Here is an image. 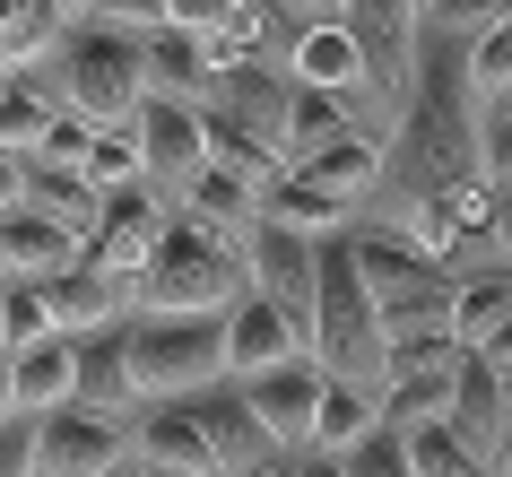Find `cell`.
Wrapping results in <instances>:
<instances>
[{
	"instance_id": "36",
	"label": "cell",
	"mask_w": 512,
	"mask_h": 477,
	"mask_svg": "<svg viewBox=\"0 0 512 477\" xmlns=\"http://www.w3.org/2000/svg\"><path fill=\"white\" fill-rule=\"evenodd\" d=\"M87 148H96V122L61 105V122L44 131V148H35V157H44V165H87Z\"/></svg>"
},
{
	"instance_id": "4",
	"label": "cell",
	"mask_w": 512,
	"mask_h": 477,
	"mask_svg": "<svg viewBox=\"0 0 512 477\" xmlns=\"http://www.w3.org/2000/svg\"><path fill=\"white\" fill-rule=\"evenodd\" d=\"M313 356H322L330 382H365L382 391V373H391V339H382V304L365 295L356 278L348 243L330 235L322 243V295H313Z\"/></svg>"
},
{
	"instance_id": "7",
	"label": "cell",
	"mask_w": 512,
	"mask_h": 477,
	"mask_svg": "<svg viewBox=\"0 0 512 477\" xmlns=\"http://www.w3.org/2000/svg\"><path fill=\"white\" fill-rule=\"evenodd\" d=\"M131 139H139V157H148V183H157L165 200H183V191L209 174V113H200V105L148 96V105L131 113Z\"/></svg>"
},
{
	"instance_id": "10",
	"label": "cell",
	"mask_w": 512,
	"mask_h": 477,
	"mask_svg": "<svg viewBox=\"0 0 512 477\" xmlns=\"http://www.w3.org/2000/svg\"><path fill=\"white\" fill-rule=\"evenodd\" d=\"M131 460V425L96 417V408H53L44 443H35V477H113Z\"/></svg>"
},
{
	"instance_id": "21",
	"label": "cell",
	"mask_w": 512,
	"mask_h": 477,
	"mask_svg": "<svg viewBox=\"0 0 512 477\" xmlns=\"http://www.w3.org/2000/svg\"><path fill=\"white\" fill-rule=\"evenodd\" d=\"M9 399L27 408V417H53V408H70L79 399V347L70 339H35L9 356Z\"/></svg>"
},
{
	"instance_id": "47",
	"label": "cell",
	"mask_w": 512,
	"mask_h": 477,
	"mask_svg": "<svg viewBox=\"0 0 512 477\" xmlns=\"http://www.w3.org/2000/svg\"><path fill=\"white\" fill-rule=\"evenodd\" d=\"M18 417V399H9V347H0V425Z\"/></svg>"
},
{
	"instance_id": "31",
	"label": "cell",
	"mask_w": 512,
	"mask_h": 477,
	"mask_svg": "<svg viewBox=\"0 0 512 477\" xmlns=\"http://www.w3.org/2000/svg\"><path fill=\"white\" fill-rule=\"evenodd\" d=\"M460 70H469V96H478V113H486V105H512V27L478 35V44H460Z\"/></svg>"
},
{
	"instance_id": "35",
	"label": "cell",
	"mask_w": 512,
	"mask_h": 477,
	"mask_svg": "<svg viewBox=\"0 0 512 477\" xmlns=\"http://www.w3.org/2000/svg\"><path fill=\"white\" fill-rule=\"evenodd\" d=\"M9 287V356L18 347H35V339H61V321H53V304H44V287H27V278H0Z\"/></svg>"
},
{
	"instance_id": "28",
	"label": "cell",
	"mask_w": 512,
	"mask_h": 477,
	"mask_svg": "<svg viewBox=\"0 0 512 477\" xmlns=\"http://www.w3.org/2000/svg\"><path fill=\"white\" fill-rule=\"evenodd\" d=\"M200 113H209V165L243 174V183H270V174H287V157H278L261 131H243L235 113H217V105H200Z\"/></svg>"
},
{
	"instance_id": "39",
	"label": "cell",
	"mask_w": 512,
	"mask_h": 477,
	"mask_svg": "<svg viewBox=\"0 0 512 477\" xmlns=\"http://www.w3.org/2000/svg\"><path fill=\"white\" fill-rule=\"evenodd\" d=\"M478 157H486V183H512V105H486Z\"/></svg>"
},
{
	"instance_id": "26",
	"label": "cell",
	"mask_w": 512,
	"mask_h": 477,
	"mask_svg": "<svg viewBox=\"0 0 512 477\" xmlns=\"http://www.w3.org/2000/svg\"><path fill=\"white\" fill-rule=\"evenodd\" d=\"M53 122H61V96L35 79V70H9V79H0V148H9V157H35Z\"/></svg>"
},
{
	"instance_id": "2",
	"label": "cell",
	"mask_w": 512,
	"mask_h": 477,
	"mask_svg": "<svg viewBox=\"0 0 512 477\" xmlns=\"http://www.w3.org/2000/svg\"><path fill=\"white\" fill-rule=\"evenodd\" d=\"M243 287H252V278H243V252L174 209V226L157 235L148 269L131 278V313H226Z\"/></svg>"
},
{
	"instance_id": "27",
	"label": "cell",
	"mask_w": 512,
	"mask_h": 477,
	"mask_svg": "<svg viewBox=\"0 0 512 477\" xmlns=\"http://www.w3.org/2000/svg\"><path fill=\"white\" fill-rule=\"evenodd\" d=\"M382 425V391H365V382H330L322 391V417H313V451H356L365 434Z\"/></svg>"
},
{
	"instance_id": "17",
	"label": "cell",
	"mask_w": 512,
	"mask_h": 477,
	"mask_svg": "<svg viewBox=\"0 0 512 477\" xmlns=\"http://www.w3.org/2000/svg\"><path fill=\"white\" fill-rule=\"evenodd\" d=\"M287 79H296V87H322V96H339L348 113H365V61H356L348 18H339V27H296ZM356 131H365V122H356Z\"/></svg>"
},
{
	"instance_id": "1",
	"label": "cell",
	"mask_w": 512,
	"mask_h": 477,
	"mask_svg": "<svg viewBox=\"0 0 512 477\" xmlns=\"http://www.w3.org/2000/svg\"><path fill=\"white\" fill-rule=\"evenodd\" d=\"M35 79L53 87L70 113H87L96 131H131V113L148 105V53H139V35L96 27V18L61 27L44 44V61H35Z\"/></svg>"
},
{
	"instance_id": "3",
	"label": "cell",
	"mask_w": 512,
	"mask_h": 477,
	"mask_svg": "<svg viewBox=\"0 0 512 477\" xmlns=\"http://www.w3.org/2000/svg\"><path fill=\"white\" fill-rule=\"evenodd\" d=\"M348 35L365 61V139L400 131L408 96H417V53H426V0H348Z\"/></svg>"
},
{
	"instance_id": "29",
	"label": "cell",
	"mask_w": 512,
	"mask_h": 477,
	"mask_svg": "<svg viewBox=\"0 0 512 477\" xmlns=\"http://www.w3.org/2000/svg\"><path fill=\"white\" fill-rule=\"evenodd\" d=\"M504 321H512V269L504 278H469V287L452 295V339L460 347H486Z\"/></svg>"
},
{
	"instance_id": "22",
	"label": "cell",
	"mask_w": 512,
	"mask_h": 477,
	"mask_svg": "<svg viewBox=\"0 0 512 477\" xmlns=\"http://www.w3.org/2000/svg\"><path fill=\"white\" fill-rule=\"evenodd\" d=\"M174 209H183L191 226H209V235H226V243L243 252V235L261 226V183H243V174H226V165H209V174H200Z\"/></svg>"
},
{
	"instance_id": "55",
	"label": "cell",
	"mask_w": 512,
	"mask_h": 477,
	"mask_svg": "<svg viewBox=\"0 0 512 477\" xmlns=\"http://www.w3.org/2000/svg\"><path fill=\"white\" fill-rule=\"evenodd\" d=\"M148 477H157V469H148Z\"/></svg>"
},
{
	"instance_id": "19",
	"label": "cell",
	"mask_w": 512,
	"mask_h": 477,
	"mask_svg": "<svg viewBox=\"0 0 512 477\" xmlns=\"http://www.w3.org/2000/svg\"><path fill=\"white\" fill-rule=\"evenodd\" d=\"M139 53H148V96H174V105H209V96H217V53H209V35L157 27V35H139Z\"/></svg>"
},
{
	"instance_id": "38",
	"label": "cell",
	"mask_w": 512,
	"mask_h": 477,
	"mask_svg": "<svg viewBox=\"0 0 512 477\" xmlns=\"http://www.w3.org/2000/svg\"><path fill=\"white\" fill-rule=\"evenodd\" d=\"M35 443H44V417H18L0 425V477H35Z\"/></svg>"
},
{
	"instance_id": "54",
	"label": "cell",
	"mask_w": 512,
	"mask_h": 477,
	"mask_svg": "<svg viewBox=\"0 0 512 477\" xmlns=\"http://www.w3.org/2000/svg\"><path fill=\"white\" fill-rule=\"evenodd\" d=\"M0 79H9V70H0Z\"/></svg>"
},
{
	"instance_id": "5",
	"label": "cell",
	"mask_w": 512,
	"mask_h": 477,
	"mask_svg": "<svg viewBox=\"0 0 512 477\" xmlns=\"http://www.w3.org/2000/svg\"><path fill=\"white\" fill-rule=\"evenodd\" d=\"M131 373L148 399H191L226 382V313H131Z\"/></svg>"
},
{
	"instance_id": "13",
	"label": "cell",
	"mask_w": 512,
	"mask_h": 477,
	"mask_svg": "<svg viewBox=\"0 0 512 477\" xmlns=\"http://www.w3.org/2000/svg\"><path fill=\"white\" fill-rule=\"evenodd\" d=\"M243 391H252V408H261V425L278 434V451H313V417H322V391H330L322 356H287V365L252 373Z\"/></svg>"
},
{
	"instance_id": "53",
	"label": "cell",
	"mask_w": 512,
	"mask_h": 477,
	"mask_svg": "<svg viewBox=\"0 0 512 477\" xmlns=\"http://www.w3.org/2000/svg\"><path fill=\"white\" fill-rule=\"evenodd\" d=\"M504 391H512V373H504Z\"/></svg>"
},
{
	"instance_id": "18",
	"label": "cell",
	"mask_w": 512,
	"mask_h": 477,
	"mask_svg": "<svg viewBox=\"0 0 512 477\" xmlns=\"http://www.w3.org/2000/svg\"><path fill=\"white\" fill-rule=\"evenodd\" d=\"M131 451L157 477H217V451H209V434H200V417H191L183 399H157V408L131 425Z\"/></svg>"
},
{
	"instance_id": "46",
	"label": "cell",
	"mask_w": 512,
	"mask_h": 477,
	"mask_svg": "<svg viewBox=\"0 0 512 477\" xmlns=\"http://www.w3.org/2000/svg\"><path fill=\"white\" fill-rule=\"evenodd\" d=\"M304 477H348V469H339L330 451H304Z\"/></svg>"
},
{
	"instance_id": "15",
	"label": "cell",
	"mask_w": 512,
	"mask_h": 477,
	"mask_svg": "<svg viewBox=\"0 0 512 477\" xmlns=\"http://www.w3.org/2000/svg\"><path fill=\"white\" fill-rule=\"evenodd\" d=\"M287 356H313V339H304L296 321L278 313L270 295H252V287H243L235 304H226V373H235V382H252V373L287 365Z\"/></svg>"
},
{
	"instance_id": "12",
	"label": "cell",
	"mask_w": 512,
	"mask_h": 477,
	"mask_svg": "<svg viewBox=\"0 0 512 477\" xmlns=\"http://www.w3.org/2000/svg\"><path fill=\"white\" fill-rule=\"evenodd\" d=\"M79 347V399L70 408H96V417H113V425H139L157 399L139 391V373H131V330L113 321V330H87V339H70Z\"/></svg>"
},
{
	"instance_id": "49",
	"label": "cell",
	"mask_w": 512,
	"mask_h": 477,
	"mask_svg": "<svg viewBox=\"0 0 512 477\" xmlns=\"http://www.w3.org/2000/svg\"><path fill=\"white\" fill-rule=\"evenodd\" d=\"M113 477H148V460H139V451H131V460H122V469H113Z\"/></svg>"
},
{
	"instance_id": "45",
	"label": "cell",
	"mask_w": 512,
	"mask_h": 477,
	"mask_svg": "<svg viewBox=\"0 0 512 477\" xmlns=\"http://www.w3.org/2000/svg\"><path fill=\"white\" fill-rule=\"evenodd\" d=\"M495 235H504V252H512V183H495Z\"/></svg>"
},
{
	"instance_id": "8",
	"label": "cell",
	"mask_w": 512,
	"mask_h": 477,
	"mask_svg": "<svg viewBox=\"0 0 512 477\" xmlns=\"http://www.w3.org/2000/svg\"><path fill=\"white\" fill-rule=\"evenodd\" d=\"M174 226V200H165L157 183H131V191H113L105 200V226L87 235V261L105 269V278H122L131 287L139 269H148V252H157V235Z\"/></svg>"
},
{
	"instance_id": "32",
	"label": "cell",
	"mask_w": 512,
	"mask_h": 477,
	"mask_svg": "<svg viewBox=\"0 0 512 477\" xmlns=\"http://www.w3.org/2000/svg\"><path fill=\"white\" fill-rule=\"evenodd\" d=\"M495 27H512V0H426V35L443 44H478Z\"/></svg>"
},
{
	"instance_id": "34",
	"label": "cell",
	"mask_w": 512,
	"mask_h": 477,
	"mask_svg": "<svg viewBox=\"0 0 512 477\" xmlns=\"http://www.w3.org/2000/svg\"><path fill=\"white\" fill-rule=\"evenodd\" d=\"M339 469H348V477H417V460H408V434H400V425H374L356 451H339Z\"/></svg>"
},
{
	"instance_id": "33",
	"label": "cell",
	"mask_w": 512,
	"mask_h": 477,
	"mask_svg": "<svg viewBox=\"0 0 512 477\" xmlns=\"http://www.w3.org/2000/svg\"><path fill=\"white\" fill-rule=\"evenodd\" d=\"M79 174L113 200V191L148 183V157H139V139H131V131H96V148H87V165H79Z\"/></svg>"
},
{
	"instance_id": "50",
	"label": "cell",
	"mask_w": 512,
	"mask_h": 477,
	"mask_svg": "<svg viewBox=\"0 0 512 477\" xmlns=\"http://www.w3.org/2000/svg\"><path fill=\"white\" fill-rule=\"evenodd\" d=\"M0 347H9V287H0Z\"/></svg>"
},
{
	"instance_id": "24",
	"label": "cell",
	"mask_w": 512,
	"mask_h": 477,
	"mask_svg": "<svg viewBox=\"0 0 512 477\" xmlns=\"http://www.w3.org/2000/svg\"><path fill=\"white\" fill-rule=\"evenodd\" d=\"M261 217H270V226H296V235H339V226H348V200H330L322 183H304L296 165H287V174H270V183H261Z\"/></svg>"
},
{
	"instance_id": "6",
	"label": "cell",
	"mask_w": 512,
	"mask_h": 477,
	"mask_svg": "<svg viewBox=\"0 0 512 477\" xmlns=\"http://www.w3.org/2000/svg\"><path fill=\"white\" fill-rule=\"evenodd\" d=\"M243 278L252 295H270L278 313L296 321L304 339H313V295H322V235H296V226H252L243 235Z\"/></svg>"
},
{
	"instance_id": "43",
	"label": "cell",
	"mask_w": 512,
	"mask_h": 477,
	"mask_svg": "<svg viewBox=\"0 0 512 477\" xmlns=\"http://www.w3.org/2000/svg\"><path fill=\"white\" fill-rule=\"evenodd\" d=\"M469 356H486V365H495V373H512V321H504V330H495V339H486V347H469Z\"/></svg>"
},
{
	"instance_id": "30",
	"label": "cell",
	"mask_w": 512,
	"mask_h": 477,
	"mask_svg": "<svg viewBox=\"0 0 512 477\" xmlns=\"http://www.w3.org/2000/svg\"><path fill=\"white\" fill-rule=\"evenodd\" d=\"M408 460H417V477H495V469H486V460H478L469 443H460V434H452L443 417L408 425Z\"/></svg>"
},
{
	"instance_id": "44",
	"label": "cell",
	"mask_w": 512,
	"mask_h": 477,
	"mask_svg": "<svg viewBox=\"0 0 512 477\" xmlns=\"http://www.w3.org/2000/svg\"><path fill=\"white\" fill-rule=\"evenodd\" d=\"M243 477H304V451H278V460H261V469H243Z\"/></svg>"
},
{
	"instance_id": "23",
	"label": "cell",
	"mask_w": 512,
	"mask_h": 477,
	"mask_svg": "<svg viewBox=\"0 0 512 477\" xmlns=\"http://www.w3.org/2000/svg\"><path fill=\"white\" fill-rule=\"evenodd\" d=\"M70 261H79V235H61L53 217H35V209L0 217V278H53Z\"/></svg>"
},
{
	"instance_id": "51",
	"label": "cell",
	"mask_w": 512,
	"mask_h": 477,
	"mask_svg": "<svg viewBox=\"0 0 512 477\" xmlns=\"http://www.w3.org/2000/svg\"><path fill=\"white\" fill-rule=\"evenodd\" d=\"M495 477H512V451H504V460H495Z\"/></svg>"
},
{
	"instance_id": "20",
	"label": "cell",
	"mask_w": 512,
	"mask_h": 477,
	"mask_svg": "<svg viewBox=\"0 0 512 477\" xmlns=\"http://www.w3.org/2000/svg\"><path fill=\"white\" fill-rule=\"evenodd\" d=\"M27 209H35V217H53L61 235H79V252H87V235L105 226V191L87 183L79 165H44V157H27Z\"/></svg>"
},
{
	"instance_id": "25",
	"label": "cell",
	"mask_w": 512,
	"mask_h": 477,
	"mask_svg": "<svg viewBox=\"0 0 512 477\" xmlns=\"http://www.w3.org/2000/svg\"><path fill=\"white\" fill-rule=\"evenodd\" d=\"M296 174H304V183H322L330 200L365 209V200H374V183H382V139H365V131H356V139H330L322 157H304Z\"/></svg>"
},
{
	"instance_id": "16",
	"label": "cell",
	"mask_w": 512,
	"mask_h": 477,
	"mask_svg": "<svg viewBox=\"0 0 512 477\" xmlns=\"http://www.w3.org/2000/svg\"><path fill=\"white\" fill-rule=\"evenodd\" d=\"M27 287H44V304H53V321H61V339H87V330L131 321V287H122V278H105L87 252H79L70 269H53V278H27Z\"/></svg>"
},
{
	"instance_id": "9",
	"label": "cell",
	"mask_w": 512,
	"mask_h": 477,
	"mask_svg": "<svg viewBox=\"0 0 512 477\" xmlns=\"http://www.w3.org/2000/svg\"><path fill=\"white\" fill-rule=\"evenodd\" d=\"M183 408L200 417V434H209L217 477H243V469H261V460H278V434L261 425V408H252V391H243L235 373H226V382H209V391H191Z\"/></svg>"
},
{
	"instance_id": "42",
	"label": "cell",
	"mask_w": 512,
	"mask_h": 477,
	"mask_svg": "<svg viewBox=\"0 0 512 477\" xmlns=\"http://www.w3.org/2000/svg\"><path fill=\"white\" fill-rule=\"evenodd\" d=\"M9 209H27V157L0 148V217H9Z\"/></svg>"
},
{
	"instance_id": "14",
	"label": "cell",
	"mask_w": 512,
	"mask_h": 477,
	"mask_svg": "<svg viewBox=\"0 0 512 477\" xmlns=\"http://www.w3.org/2000/svg\"><path fill=\"white\" fill-rule=\"evenodd\" d=\"M443 425H452L460 443L478 451L486 469L512 451V391H504V373L486 365V356H460V382H452V408H443Z\"/></svg>"
},
{
	"instance_id": "40",
	"label": "cell",
	"mask_w": 512,
	"mask_h": 477,
	"mask_svg": "<svg viewBox=\"0 0 512 477\" xmlns=\"http://www.w3.org/2000/svg\"><path fill=\"white\" fill-rule=\"evenodd\" d=\"M235 18V0H165V27H183V35H217Z\"/></svg>"
},
{
	"instance_id": "37",
	"label": "cell",
	"mask_w": 512,
	"mask_h": 477,
	"mask_svg": "<svg viewBox=\"0 0 512 477\" xmlns=\"http://www.w3.org/2000/svg\"><path fill=\"white\" fill-rule=\"evenodd\" d=\"M87 18H96V27H122V35H157L165 0H87ZM70 27H79V18H70Z\"/></svg>"
},
{
	"instance_id": "52",
	"label": "cell",
	"mask_w": 512,
	"mask_h": 477,
	"mask_svg": "<svg viewBox=\"0 0 512 477\" xmlns=\"http://www.w3.org/2000/svg\"><path fill=\"white\" fill-rule=\"evenodd\" d=\"M35 9H53V0H35ZM53 18H61V9H53Z\"/></svg>"
},
{
	"instance_id": "11",
	"label": "cell",
	"mask_w": 512,
	"mask_h": 477,
	"mask_svg": "<svg viewBox=\"0 0 512 477\" xmlns=\"http://www.w3.org/2000/svg\"><path fill=\"white\" fill-rule=\"evenodd\" d=\"M217 53V44H209ZM217 113H235L243 131H261L278 148V157H287V122H296V79H287V70H278V61H226L217 53V96H209Z\"/></svg>"
},
{
	"instance_id": "41",
	"label": "cell",
	"mask_w": 512,
	"mask_h": 477,
	"mask_svg": "<svg viewBox=\"0 0 512 477\" xmlns=\"http://www.w3.org/2000/svg\"><path fill=\"white\" fill-rule=\"evenodd\" d=\"M270 9L287 27H339V18H348V0H270Z\"/></svg>"
},
{
	"instance_id": "48",
	"label": "cell",
	"mask_w": 512,
	"mask_h": 477,
	"mask_svg": "<svg viewBox=\"0 0 512 477\" xmlns=\"http://www.w3.org/2000/svg\"><path fill=\"white\" fill-rule=\"evenodd\" d=\"M53 9H61V27H70V18H87V0H53Z\"/></svg>"
}]
</instances>
